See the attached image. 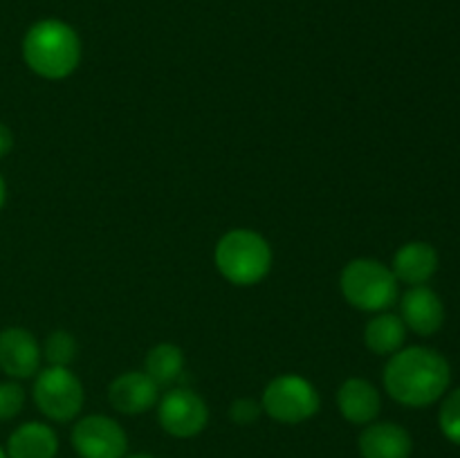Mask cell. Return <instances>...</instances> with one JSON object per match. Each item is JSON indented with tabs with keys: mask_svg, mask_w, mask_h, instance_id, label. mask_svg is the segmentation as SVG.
Segmentation results:
<instances>
[{
	"mask_svg": "<svg viewBox=\"0 0 460 458\" xmlns=\"http://www.w3.org/2000/svg\"><path fill=\"white\" fill-rule=\"evenodd\" d=\"M452 373L438 350L427 346L400 348L385 366V389L404 407H427L443 398Z\"/></svg>",
	"mask_w": 460,
	"mask_h": 458,
	"instance_id": "cell-1",
	"label": "cell"
},
{
	"mask_svg": "<svg viewBox=\"0 0 460 458\" xmlns=\"http://www.w3.org/2000/svg\"><path fill=\"white\" fill-rule=\"evenodd\" d=\"M81 39L72 25L58 18H43L27 30L22 58L34 75L61 81L75 75L81 63Z\"/></svg>",
	"mask_w": 460,
	"mask_h": 458,
	"instance_id": "cell-2",
	"label": "cell"
},
{
	"mask_svg": "<svg viewBox=\"0 0 460 458\" xmlns=\"http://www.w3.org/2000/svg\"><path fill=\"white\" fill-rule=\"evenodd\" d=\"M214 260L225 281L247 287L268 277L274 256L268 238L254 229L238 227L220 236V241L216 242Z\"/></svg>",
	"mask_w": 460,
	"mask_h": 458,
	"instance_id": "cell-3",
	"label": "cell"
},
{
	"mask_svg": "<svg viewBox=\"0 0 460 458\" xmlns=\"http://www.w3.org/2000/svg\"><path fill=\"white\" fill-rule=\"evenodd\" d=\"M346 304L362 313H385L398 299V278L389 265L376 259H353L340 274Z\"/></svg>",
	"mask_w": 460,
	"mask_h": 458,
	"instance_id": "cell-4",
	"label": "cell"
},
{
	"mask_svg": "<svg viewBox=\"0 0 460 458\" xmlns=\"http://www.w3.org/2000/svg\"><path fill=\"white\" fill-rule=\"evenodd\" d=\"M261 407L272 420L283 425H299L310 420L322 407L319 391L310 380L296 373H283L265 386Z\"/></svg>",
	"mask_w": 460,
	"mask_h": 458,
	"instance_id": "cell-5",
	"label": "cell"
},
{
	"mask_svg": "<svg viewBox=\"0 0 460 458\" xmlns=\"http://www.w3.org/2000/svg\"><path fill=\"white\" fill-rule=\"evenodd\" d=\"M34 402L45 418L67 422L84 409L85 391L79 377L66 366H48L36 373Z\"/></svg>",
	"mask_w": 460,
	"mask_h": 458,
	"instance_id": "cell-6",
	"label": "cell"
},
{
	"mask_svg": "<svg viewBox=\"0 0 460 458\" xmlns=\"http://www.w3.org/2000/svg\"><path fill=\"white\" fill-rule=\"evenodd\" d=\"M157 420L175 438H193L209 422L207 402L191 389L175 386L157 400Z\"/></svg>",
	"mask_w": 460,
	"mask_h": 458,
	"instance_id": "cell-7",
	"label": "cell"
},
{
	"mask_svg": "<svg viewBox=\"0 0 460 458\" xmlns=\"http://www.w3.org/2000/svg\"><path fill=\"white\" fill-rule=\"evenodd\" d=\"M72 445L81 458H124L128 440L119 422L93 413L75 425Z\"/></svg>",
	"mask_w": 460,
	"mask_h": 458,
	"instance_id": "cell-8",
	"label": "cell"
},
{
	"mask_svg": "<svg viewBox=\"0 0 460 458\" xmlns=\"http://www.w3.org/2000/svg\"><path fill=\"white\" fill-rule=\"evenodd\" d=\"M40 344L25 328H7L0 332V368L13 380L36 375L40 366Z\"/></svg>",
	"mask_w": 460,
	"mask_h": 458,
	"instance_id": "cell-9",
	"label": "cell"
},
{
	"mask_svg": "<svg viewBox=\"0 0 460 458\" xmlns=\"http://www.w3.org/2000/svg\"><path fill=\"white\" fill-rule=\"evenodd\" d=\"M112 409L126 416H137L153 409L160 400V386L144 371H126L115 377L108 389Z\"/></svg>",
	"mask_w": 460,
	"mask_h": 458,
	"instance_id": "cell-10",
	"label": "cell"
},
{
	"mask_svg": "<svg viewBox=\"0 0 460 458\" xmlns=\"http://www.w3.org/2000/svg\"><path fill=\"white\" fill-rule=\"evenodd\" d=\"M400 313L402 321L409 330L418 335H434L443 328L445 321V305L440 296L427 286H413L404 292L400 301Z\"/></svg>",
	"mask_w": 460,
	"mask_h": 458,
	"instance_id": "cell-11",
	"label": "cell"
},
{
	"mask_svg": "<svg viewBox=\"0 0 460 458\" xmlns=\"http://www.w3.org/2000/svg\"><path fill=\"white\" fill-rule=\"evenodd\" d=\"M337 409L353 425H371L382 409L380 391L364 377H349L337 391Z\"/></svg>",
	"mask_w": 460,
	"mask_h": 458,
	"instance_id": "cell-12",
	"label": "cell"
},
{
	"mask_svg": "<svg viewBox=\"0 0 460 458\" xmlns=\"http://www.w3.org/2000/svg\"><path fill=\"white\" fill-rule=\"evenodd\" d=\"M411 436L395 422H371L359 436L362 458H409Z\"/></svg>",
	"mask_w": 460,
	"mask_h": 458,
	"instance_id": "cell-13",
	"label": "cell"
},
{
	"mask_svg": "<svg viewBox=\"0 0 460 458\" xmlns=\"http://www.w3.org/2000/svg\"><path fill=\"white\" fill-rule=\"evenodd\" d=\"M438 269V254L429 242L411 241L400 247L394 256L391 272L407 286H425Z\"/></svg>",
	"mask_w": 460,
	"mask_h": 458,
	"instance_id": "cell-14",
	"label": "cell"
},
{
	"mask_svg": "<svg viewBox=\"0 0 460 458\" xmlns=\"http://www.w3.org/2000/svg\"><path fill=\"white\" fill-rule=\"evenodd\" d=\"M58 438L43 422H25L7 443V458H57Z\"/></svg>",
	"mask_w": 460,
	"mask_h": 458,
	"instance_id": "cell-15",
	"label": "cell"
},
{
	"mask_svg": "<svg viewBox=\"0 0 460 458\" xmlns=\"http://www.w3.org/2000/svg\"><path fill=\"white\" fill-rule=\"evenodd\" d=\"M407 339V326L398 314L380 313L364 328V344L376 355H394Z\"/></svg>",
	"mask_w": 460,
	"mask_h": 458,
	"instance_id": "cell-16",
	"label": "cell"
},
{
	"mask_svg": "<svg viewBox=\"0 0 460 458\" xmlns=\"http://www.w3.org/2000/svg\"><path fill=\"white\" fill-rule=\"evenodd\" d=\"M184 353L180 346L171 344V341H162L155 344L146 353L144 359V373L155 382L157 386H171L178 382L184 373Z\"/></svg>",
	"mask_w": 460,
	"mask_h": 458,
	"instance_id": "cell-17",
	"label": "cell"
},
{
	"mask_svg": "<svg viewBox=\"0 0 460 458\" xmlns=\"http://www.w3.org/2000/svg\"><path fill=\"white\" fill-rule=\"evenodd\" d=\"M40 355L48 359L49 366H66L75 362L79 355V344L76 337L67 330H54L45 337L43 346H40Z\"/></svg>",
	"mask_w": 460,
	"mask_h": 458,
	"instance_id": "cell-18",
	"label": "cell"
},
{
	"mask_svg": "<svg viewBox=\"0 0 460 458\" xmlns=\"http://www.w3.org/2000/svg\"><path fill=\"white\" fill-rule=\"evenodd\" d=\"M440 429L445 438L460 445V389L449 393L440 407Z\"/></svg>",
	"mask_w": 460,
	"mask_h": 458,
	"instance_id": "cell-19",
	"label": "cell"
},
{
	"mask_svg": "<svg viewBox=\"0 0 460 458\" xmlns=\"http://www.w3.org/2000/svg\"><path fill=\"white\" fill-rule=\"evenodd\" d=\"M25 391L18 382H0V420H12L22 411Z\"/></svg>",
	"mask_w": 460,
	"mask_h": 458,
	"instance_id": "cell-20",
	"label": "cell"
},
{
	"mask_svg": "<svg viewBox=\"0 0 460 458\" xmlns=\"http://www.w3.org/2000/svg\"><path fill=\"white\" fill-rule=\"evenodd\" d=\"M261 413H263V407H261V402H256V400L252 398H238L234 400L232 407H229V418H232L236 425H254L256 420L261 418Z\"/></svg>",
	"mask_w": 460,
	"mask_h": 458,
	"instance_id": "cell-21",
	"label": "cell"
},
{
	"mask_svg": "<svg viewBox=\"0 0 460 458\" xmlns=\"http://www.w3.org/2000/svg\"><path fill=\"white\" fill-rule=\"evenodd\" d=\"M12 146H13V133L3 124V121H0V157L7 155V153L12 151Z\"/></svg>",
	"mask_w": 460,
	"mask_h": 458,
	"instance_id": "cell-22",
	"label": "cell"
},
{
	"mask_svg": "<svg viewBox=\"0 0 460 458\" xmlns=\"http://www.w3.org/2000/svg\"><path fill=\"white\" fill-rule=\"evenodd\" d=\"M4 196H7V187H4V180L0 178V207L4 205Z\"/></svg>",
	"mask_w": 460,
	"mask_h": 458,
	"instance_id": "cell-23",
	"label": "cell"
},
{
	"mask_svg": "<svg viewBox=\"0 0 460 458\" xmlns=\"http://www.w3.org/2000/svg\"><path fill=\"white\" fill-rule=\"evenodd\" d=\"M126 458H155L151 454H133V456H126Z\"/></svg>",
	"mask_w": 460,
	"mask_h": 458,
	"instance_id": "cell-24",
	"label": "cell"
},
{
	"mask_svg": "<svg viewBox=\"0 0 460 458\" xmlns=\"http://www.w3.org/2000/svg\"><path fill=\"white\" fill-rule=\"evenodd\" d=\"M0 458H7V454H4L3 449H0Z\"/></svg>",
	"mask_w": 460,
	"mask_h": 458,
	"instance_id": "cell-25",
	"label": "cell"
}]
</instances>
